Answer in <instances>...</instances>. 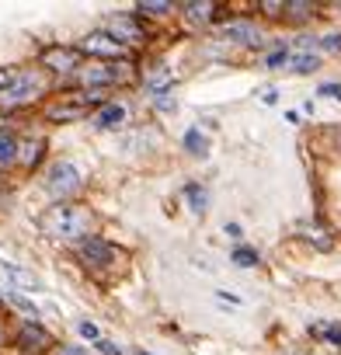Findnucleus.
I'll return each instance as SVG.
<instances>
[{
  "instance_id": "nucleus-26",
  "label": "nucleus",
  "mask_w": 341,
  "mask_h": 355,
  "mask_svg": "<svg viewBox=\"0 0 341 355\" xmlns=\"http://www.w3.org/2000/svg\"><path fill=\"white\" fill-rule=\"evenodd\" d=\"M77 331H80L84 338H91V341H98V327H94L91 320H80V324H77Z\"/></svg>"
},
{
  "instance_id": "nucleus-2",
  "label": "nucleus",
  "mask_w": 341,
  "mask_h": 355,
  "mask_svg": "<svg viewBox=\"0 0 341 355\" xmlns=\"http://www.w3.org/2000/svg\"><path fill=\"white\" fill-rule=\"evenodd\" d=\"M46 91V80H42V70H18L11 73V80L0 87V108L4 112H18L32 101H39Z\"/></svg>"
},
{
  "instance_id": "nucleus-5",
  "label": "nucleus",
  "mask_w": 341,
  "mask_h": 355,
  "mask_svg": "<svg viewBox=\"0 0 341 355\" xmlns=\"http://www.w3.org/2000/svg\"><path fill=\"white\" fill-rule=\"evenodd\" d=\"M73 251H77L80 265H84V268H91V272L112 268V265L119 261V251H115L108 241H101V237H84V241H77V244H73Z\"/></svg>"
},
{
  "instance_id": "nucleus-20",
  "label": "nucleus",
  "mask_w": 341,
  "mask_h": 355,
  "mask_svg": "<svg viewBox=\"0 0 341 355\" xmlns=\"http://www.w3.org/2000/svg\"><path fill=\"white\" fill-rule=\"evenodd\" d=\"M185 196L192 199V209H195V213H206L209 196H206V189H202V185H189V189H185Z\"/></svg>"
},
{
  "instance_id": "nucleus-11",
  "label": "nucleus",
  "mask_w": 341,
  "mask_h": 355,
  "mask_svg": "<svg viewBox=\"0 0 341 355\" xmlns=\"http://www.w3.org/2000/svg\"><path fill=\"white\" fill-rule=\"evenodd\" d=\"M223 39L241 42V46H258V28L247 21H230V25H223Z\"/></svg>"
},
{
  "instance_id": "nucleus-6",
  "label": "nucleus",
  "mask_w": 341,
  "mask_h": 355,
  "mask_svg": "<svg viewBox=\"0 0 341 355\" xmlns=\"http://www.w3.org/2000/svg\"><path fill=\"white\" fill-rule=\"evenodd\" d=\"M73 49H77L80 56H98V60H112V63H115V60L122 63V60L129 56V49H125L119 39H112L108 32H91V35H84L80 46H73Z\"/></svg>"
},
{
  "instance_id": "nucleus-7",
  "label": "nucleus",
  "mask_w": 341,
  "mask_h": 355,
  "mask_svg": "<svg viewBox=\"0 0 341 355\" xmlns=\"http://www.w3.org/2000/svg\"><path fill=\"white\" fill-rule=\"evenodd\" d=\"M39 63L46 73H56V77H70L80 70V53L73 46H46L39 53Z\"/></svg>"
},
{
  "instance_id": "nucleus-17",
  "label": "nucleus",
  "mask_w": 341,
  "mask_h": 355,
  "mask_svg": "<svg viewBox=\"0 0 341 355\" xmlns=\"http://www.w3.org/2000/svg\"><path fill=\"white\" fill-rule=\"evenodd\" d=\"M185 150L195 153V157H206V153H209V139H206L199 129H189V132H185Z\"/></svg>"
},
{
  "instance_id": "nucleus-24",
  "label": "nucleus",
  "mask_w": 341,
  "mask_h": 355,
  "mask_svg": "<svg viewBox=\"0 0 341 355\" xmlns=\"http://www.w3.org/2000/svg\"><path fill=\"white\" fill-rule=\"evenodd\" d=\"M320 49H324V53H341V32H331V35L320 42Z\"/></svg>"
},
{
  "instance_id": "nucleus-1",
  "label": "nucleus",
  "mask_w": 341,
  "mask_h": 355,
  "mask_svg": "<svg viewBox=\"0 0 341 355\" xmlns=\"http://www.w3.org/2000/svg\"><path fill=\"white\" fill-rule=\"evenodd\" d=\"M91 227H94V213L87 206H77V202H56L49 206L42 216H39V230L49 237V241H84L91 237Z\"/></svg>"
},
{
  "instance_id": "nucleus-9",
  "label": "nucleus",
  "mask_w": 341,
  "mask_h": 355,
  "mask_svg": "<svg viewBox=\"0 0 341 355\" xmlns=\"http://www.w3.org/2000/svg\"><path fill=\"white\" fill-rule=\"evenodd\" d=\"M15 345L25 348V352H49V348H53V334H49L42 324H28V320H25V327L18 331Z\"/></svg>"
},
{
  "instance_id": "nucleus-14",
  "label": "nucleus",
  "mask_w": 341,
  "mask_h": 355,
  "mask_svg": "<svg viewBox=\"0 0 341 355\" xmlns=\"http://www.w3.org/2000/svg\"><path fill=\"white\" fill-rule=\"evenodd\" d=\"M84 115V108L70 98V105H53V108H46V119H53V122H73V119H80Z\"/></svg>"
},
{
  "instance_id": "nucleus-27",
  "label": "nucleus",
  "mask_w": 341,
  "mask_h": 355,
  "mask_svg": "<svg viewBox=\"0 0 341 355\" xmlns=\"http://www.w3.org/2000/svg\"><path fill=\"white\" fill-rule=\"evenodd\" d=\"M98 352H101V355H122V348H119L115 341H101V338H98Z\"/></svg>"
},
{
  "instance_id": "nucleus-23",
  "label": "nucleus",
  "mask_w": 341,
  "mask_h": 355,
  "mask_svg": "<svg viewBox=\"0 0 341 355\" xmlns=\"http://www.w3.org/2000/svg\"><path fill=\"white\" fill-rule=\"evenodd\" d=\"M170 11H175L170 4H139V15H150V18H164Z\"/></svg>"
},
{
  "instance_id": "nucleus-21",
  "label": "nucleus",
  "mask_w": 341,
  "mask_h": 355,
  "mask_svg": "<svg viewBox=\"0 0 341 355\" xmlns=\"http://www.w3.org/2000/svg\"><path fill=\"white\" fill-rule=\"evenodd\" d=\"M234 265H241V268H254V265H258V251H251V248H237V251H234Z\"/></svg>"
},
{
  "instance_id": "nucleus-4",
  "label": "nucleus",
  "mask_w": 341,
  "mask_h": 355,
  "mask_svg": "<svg viewBox=\"0 0 341 355\" xmlns=\"http://www.w3.org/2000/svg\"><path fill=\"white\" fill-rule=\"evenodd\" d=\"M84 91H98V87H112V84H125L132 77V63H94L87 70H77Z\"/></svg>"
},
{
  "instance_id": "nucleus-19",
  "label": "nucleus",
  "mask_w": 341,
  "mask_h": 355,
  "mask_svg": "<svg viewBox=\"0 0 341 355\" xmlns=\"http://www.w3.org/2000/svg\"><path fill=\"white\" fill-rule=\"evenodd\" d=\"M317 56L313 53H299V56H292L289 60V67H292V73H310V70H317Z\"/></svg>"
},
{
  "instance_id": "nucleus-29",
  "label": "nucleus",
  "mask_w": 341,
  "mask_h": 355,
  "mask_svg": "<svg viewBox=\"0 0 341 355\" xmlns=\"http://www.w3.org/2000/svg\"><path fill=\"white\" fill-rule=\"evenodd\" d=\"M258 8H261V11H268V15H272V18H275V15H279V11H282V4H258Z\"/></svg>"
},
{
  "instance_id": "nucleus-8",
  "label": "nucleus",
  "mask_w": 341,
  "mask_h": 355,
  "mask_svg": "<svg viewBox=\"0 0 341 355\" xmlns=\"http://www.w3.org/2000/svg\"><path fill=\"white\" fill-rule=\"evenodd\" d=\"M0 279L11 286V293H21V289H42L39 275L28 272V268H21V265H15V261H0Z\"/></svg>"
},
{
  "instance_id": "nucleus-18",
  "label": "nucleus",
  "mask_w": 341,
  "mask_h": 355,
  "mask_svg": "<svg viewBox=\"0 0 341 355\" xmlns=\"http://www.w3.org/2000/svg\"><path fill=\"white\" fill-rule=\"evenodd\" d=\"M182 11H185L192 21H209L213 11H216V4H206V0H202V4H182Z\"/></svg>"
},
{
  "instance_id": "nucleus-31",
  "label": "nucleus",
  "mask_w": 341,
  "mask_h": 355,
  "mask_svg": "<svg viewBox=\"0 0 341 355\" xmlns=\"http://www.w3.org/2000/svg\"><path fill=\"white\" fill-rule=\"evenodd\" d=\"M8 80H11V70H0V87H4Z\"/></svg>"
},
{
  "instance_id": "nucleus-25",
  "label": "nucleus",
  "mask_w": 341,
  "mask_h": 355,
  "mask_svg": "<svg viewBox=\"0 0 341 355\" xmlns=\"http://www.w3.org/2000/svg\"><path fill=\"white\" fill-rule=\"evenodd\" d=\"M286 63H289V53H286V49H275V53L268 56V67H272V70H279V67H286Z\"/></svg>"
},
{
  "instance_id": "nucleus-3",
  "label": "nucleus",
  "mask_w": 341,
  "mask_h": 355,
  "mask_svg": "<svg viewBox=\"0 0 341 355\" xmlns=\"http://www.w3.org/2000/svg\"><path fill=\"white\" fill-rule=\"evenodd\" d=\"M46 192L56 199V202H67L70 196H77L80 192V185H84V178H80V171L70 164V160H56L49 171H46Z\"/></svg>"
},
{
  "instance_id": "nucleus-12",
  "label": "nucleus",
  "mask_w": 341,
  "mask_h": 355,
  "mask_svg": "<svg viewBox=\"0 0 341 355\" xmlns=\"http://www.w3.org/2000/svg\"><path fill=\"white\" fill-rule=\"evenodd\" d=\"M122 122H125V105H119V101H105L98 108V115H94V125L98 129H115Z\"/></svg>"
},
{
  "instance_id": "nucleus-10",
  "label": "nucleus",
  "mask_w": 341,
  "mask_h": 355,
  "mask_svg": "<svg viewBox=\"0 0 341 355\" xmlns=\"http://www.w3.org/2000/svg\"><path fill=\"white\" fill-rule=\"evenodd\" d=\"M108 35L119 39L125 49H129V42H139V39H143V32H139V25L132 21V15H108Z\"/></svg>"
},
{
  "instance_id": "nucleus-30",
  "label": "nucleus",
  "mask_w": 341,
  "mask_h": 355,
  "mask_svg": "<svg viewBox=\"0 0 341 355\" xmlns=\"http://www.w3.org/2000/svg\"><path fill=\"white\" fill-rule=\"evenodd\" d=\"M327 338H331L334 345H341V327H327Z\"/></svg>"
},
{
  "instance_id": "nucleus-13",
  "label": "nucleus",
  "mask_w": 341,
  "mask_h": 355,
  "mask_svg": "<svg viewBox=\"0 0 341 355\" xmlns=\"http://www.w3.org/2000/svg\"><path fill=\"white\" fill-rule=\"evenodd\" d=\"M46 153V139H28V143H18V164L25 167H35Z\"/></svg>"
},
{
  "instance_id": "nucleus-22",
  "label": "nucleus",
  "mask_w": 341,
  "mask_h": 355,
  "mask_svg": "<svg viewBox=\"0 0 341 355\" xmlns=\"http://www.w3.org/2000/svg\"><path fill=\"white\" fill-rule=\"evenodd\" d=\"M282 11H289V18H313V4H282Z\"/></svg>"
},
{
  "instance_id": "nucleus-15",
  "label": "nucleus",
  "mask_w": 341,
  "mask_h": 355,
  "mask_svg": "<svg viewBox=\"0 0 341 355\" xmlns=\"http://www.w3.org/2000/svg\"><path fill=\"white\" fill-rule=\"evenodd\" d=\"M18 160V136L8 132V129H0V164H15Z\"/></svg>"
},
{
  "instance_id": "nucleus-28",
  "label": "nucleus",
  "mask_w": 341,
  "mask_h": 355,
  "mask_svg": "<svg viewBox=\"0 0 341 355\" xmlns=\"http://www.w3.org/2000/svg\"><path fill=\"white\" fill-rule=\"evenodd\" d=\"M53 355H87V352H84V348H70V345H60V348H56Z\"/></svg>"
},
{
  "instance_id": "nucleus-33",
  "label": "nucleus",
  "mask_w": 341,
  "mask_h": 355,
  "mask_svg": "<svg viewBox=\"0 0 341 355\" xmlns=\"http://www.w3.org/2000/svg\"><path fill=\"white\" fill-rule=\"evenodd\" d=\"M0 341H4V331H0Z\"/></svg>"
},
{
  "instance_id": "nucleus-16",
  "label": "nucleus",
  "mask_w": 341,
  "mask_h": 355,
  "mask_svg": "<svg viewBox=\"0 0 341 355\" xmlns=\"http://www.w3.org/2000/svg\"><path fill=\"white\" fill-rule=\"evenodd\" d=\"M8 303H11L15 310H21V313L28 317V324H39V306H35L32 300H25L21 293H8Z\"/></svg>"
},
{
  "instance_id": "nucleus-32",
  "label": "nucleus",
  "mask_w": 341,
  "mask_h": 355,
  "mask_svg": "<svg viewBox=\"0 0 341 355\" xmlns=\"http://www.w3.org/2000/svg\"><path fill=\"white\" fill-rule=\"evenodd\" d=\"M132 355H146V352H132Z\"/></svg>"
}]
</instances>
